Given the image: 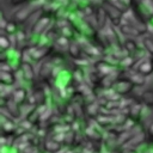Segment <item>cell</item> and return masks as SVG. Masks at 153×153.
<instances>
[{"label": "cell", "instance_id": "2e32d148", "mask_svg": "<svg viewBox=\"0 0 153 153\" xmlns=\"http://www.w3.org/2000/svg\"><path fill=\"white\" fill-rule=\"evenodd\" d=\"M123 48H124L129 54H131V53H136V51L139 50L136 42H135L131 37H129L128 39H126V41L123 42Z\"/></svg>", "mask_w": 153, "mask_h": 153}, {"label": "cell", "instance_id": "d6986e66", "mask_svg": "<svg viewBox=\"0 0 153 153\" xmlns=\"http://www.w3.org/2000/svg\"><path fill=\"white\" fill-rule=\"evenodd\" d=\"M17 24H18V23H17L16 20H8L7 24H6V26H5V29H4V31H5L7 35H10V36H14V35L18 32Z\"/></svg>", "mask_w": 153, "mask_h": 153}, {"label": "cell", "instance_id": "603a6c76", "mask_svg": "<svg viewBox=\"0 0 153 153\" xmlns=\"http://www.w3.org/2000/svg\"><path fill=\"white\" fill-rule=\"evenodd\" d=\"M14 129H16V126H14L13 121L7 120V121H5V122L2 123V130H4V133L12 134V133L14 131Z\"/></svg>", "mask_w": 153, "mask_h": 153}, {"label": "cell", "instance_id": "7a4b0ae2", "mask_svg": "<svg viewBox=\"0 0 153 153\" xmlns=\"http://www.w3.org/2000/svg\"><path fill=\"white\" fill-rule=\"evenodd\" d=\"M135 85L133 84V81L129 78H117L114 80V84L111 86V88L117 93V94H127L129 93L133 87Z\"/></svg>", "mask_w": 153, "mask_h": 153}, {"label": "cell", "instance_id": "ffe728a7", "mask_svg": "<svg viewBox=\"0 0 153 153\" xmlns=\"http://www.w3.org/2000/svg\"><path fill=\"white\" fill-rule=\"evenodd\" d=\"M71 39L69 38H67V37H65V36H60V37H56V39H55V44H56V47L57 48H61V49H68V47H69V42Z\"/></svg>", "mask_w": 153, "mask_h": 153}, {"label": "cell", "instance_id": "4316f807", "mask_svg": "<svg viewBox=\"0 0 153 153\" xmlns=\"http://www.w3.org/2000/svg\"><path fill=\"white\" fill-rule=\"evenodd\" d=\"M152 61H153V60H152Z\"/></svg>", "mask_w": 153, "mask_h": 153}, {"label": "cell", "instance_id": "6da1fadb", "mask_svg": "<svg viewBox=\"0 0 153 153\" xmlns=\"http://www.w3.org/2000/svg\"><path fill=\"white\" fill-rule=\"evenodd\" d=\"M102 6L104 7L108 17H109V20L110 23L116 27V26H120L122 24V19H123V12H121L117 7H115L109 0L106 1H103L102 2Z\"/></svg>", "mask_w": 153, "mask_h": 153}, {"label": "cell", "instance_id": "44dd1931", "mask_svg": "<svg viewBox=\"0 0 153 153\" xmlns=\"http://www.w3.org/2000/svg\"><path fill=\"white\" fill-rule=\"evenodd\" d=\"M45 149L48 152H50V153H55V152H57L60 149V142L56 141L55 139L49 140V141L45 142Z\"/></svg>", "mask_w": 153, "mask_h": 153}, {"label": "cell", "instance_id": "e0dca14e", "mask_svg": "<svg viewBox=\"0 0 153 153\" xmlns=\"http://www.w3.org/2000/svg\"><path fill=\"white\" fill-rule=\"evenodd\" d=\"M129 79L133 81V84L135 86H142L145 84V75L141 74V73H139L137 71H135L134 73H131L129 75Z\"/></svg>", "mask_w": 153, "mask_h": 153}, {"label": "cell", "instance_id": "7402d4cb", "mask_svg": "<svg viewBox=\"0 0 153 153\" xmlns=\"http://www.w3.org/2000/svg\"><path fill=\"white\" fill-rule=\"evenodd\" d=\"M10 37L11 36L7 37L6 35H1L0 36V45H1L4 51H6V50H8L11 48V39H10Z\"/></svg>", "mask_w": 153, "mask_h": 153}, {"label": "cell", "instance_id": "7c38bea8", "mask_svg": "<svg viewBox=\"0 0 153 153\" xmlns=\"http://www.w3.org/2000/svg\"><path fill=\"white\" fill-rule=\"evenodd\" d=\"M27 97V91L24 88V87H19V88H16L12 93V98L13 100L17 103V104H22Z\"/></svg>", "mask_w": 153, "mask_h": 153}, {"label": "cell", "instance_id": "5bb4252c", "mask_svg": "<svg viewBox=\"0 0 153 153\" xmlns=\"http://www.w3.org/2000/svg\"><path fill=\"white\" fill-rule=\"evenodd\" d=\"M141 100L145 106L147 108H153V91L152 90H146L141 94Z\"/></svg>", "mask_w": 153, "mask_h": 153}, {"label": "cell", "instance_id": "4fadbf2b", "mask_svg": "<svg viewBox=\"0 0 153 153\" xmlns=\"http://www.w3.org/2000/svg\"><path fill=\"white\" fill-rule=\"evenodd\" d=\"M31 13H32V11H30L29 7H27V8H23V10H19V11H17V12L14 13L13 19H14L17 23H23V22H25V20L31 16Z\"/></svg>", "mask_w": 153, "mask_h": 153}, {"label": "cell", "instance_id": "d4e9b609", "mask_svg": "<svg viewBox=\"0 0 153 153\" xmlns=\"http://www.w3.org/2000/svg\"><path fill=\"white\" fill-rule=\"evenodd\" d=\"M26 1H29V0H10V4L13 5V6H18V5H22Z\"/></svg>", "mask_w": 153, "mask_h": 153}, {"label": "cell", "instance_id": "ac0fdd59", "mask_svg": "<svg viewBox=\"0 0 153 153\" xmlns=\"http://www.w3.org/2000/svg\"><path fill=\"white\" fill-rule=\"evenodd\" d=\"M142 45L145 50L153 56V37L151 36H142Z\"/></svg>", "mask_w": 153, "mask_h": 153}, {"label": "cell", "instance_id": "3957f363", "mask_svg": "<svg viewBox=\"0 0 153 153\" xmlns=\"http://www.w3.org/2000/svg\"><path fill=\"white\" fill-rule=\"evenodd\" d=\"M50 22H51L50 17H48V16H41V17L33 23V25H32V27H31V33H32V35H36V36L43 35V33L48 30V27H49V25H50Z\"/></svg>", "mask_w": 153, "mask_h": 153}, {"label": "cell", "instance_id": "484cf974", "mask_svg": "<svg viewBox=\"0 0 153 153\" xmlns=\"http://www.w3.org/2000/svg\"><path fill=\"white\" fill-rule=\"evenodd\" d=\"M147 133H148V135H149L151 137H153V122L149 124V127H148V129H147Z\"/></svg>", "mask_w": 153, "mask_h": 153}, {"label": "cell", "instance_id": "8992f818", "mask_svg": "<svg viewBox=\"0 0 153 153\" xmlns=\"http://www.w3.org/2000/svg\"><path fill=\"white\" fill-rule=\"evenodd\" d=\"M94 69L102 75V76H108L114 72V67L105 60H98L94 63Z\"/></svg>", "mask_w": 153, "mask_h": 153}, {"label": "cell", "instance_id": "52a82bcc", "mask_svg": "<svg viewBox=\"0 0 153 153\" xmlns=\"http://www.w3.org/2000/svg\"><path fill=\"white\" fill-rule=\"evenodd\" d=\"M136 71L141 74H143L145 76L149 75L153 72V61L149 59H142L139 65L136 66Z\"/></svg>", "mask_w": 153, "mask_h": 153}, {"label": "cell", "instance_id": "5b68a950", "mask_svg": "<svg viewBox=\"0 0 153 153\" xmlns=\"http://www.w3.org/2000/svg\"><path fill=\"white\" fill-rule=\"evenodd\" d=\"M51 51V47H42V45H36L29 49V56L36 61H39L42 59H44L45 56H48Z\"/></svg>", "mask_w": 153, "mask_h": 153}, {"label": "cell", "instance_id": "8fae6325", "mask_svg": "<svg viewBox=\"0 0 153 153\" xmlns=\"http://www.w3.org/2000/svg\"><path fill=\"white\" fill-rule=\"evenodd\" d=\"M115 7H117L121 12H127L128 10L131 8V5H133V1L134 0H109Z\"/></svg>", "mask_w": 153, "mask_h": 153}, {"label": "cell", "instance_id": "30bf717a", "mask_svg": "<svg viewBox=\"0 0 153 153\" xmlns=\"http://www.w3.org/2000/svg\"><path fill=\"white\" fill-rule=\"evenodd\" d=\"M0 80L2 85L12 86L16 82V75L12 73V71H1L0 72Z\"/></svg>", "mask_w": 153, "mask_h": 153}, {"label": "cell", "instance_id": "9c48e42d", "mask_svg": "<svg viewBox=\"0 0 153 153\" xmlns=\"http://www.w3.org/2000/svg\"><path fill=\"white\" fill-rule=\"evenodd\" d=\"M68 54L71 57H73L74 60H78L81 57V53H82V47L79 42H71L69 47H68Z\"/></svg>", "mask_w": 153, "mask_h": 153}, {"label": "cell", "instance_id": "277c9868", "mask_svg": "<svg viewBox=\"0 0 153 153\" xmlns=\"http://www.w3.org/2000/svg\"><path fill=\"white\" fill-rule=\"evenodd\" d=\"M94 19H96V25H97L98 30H104L108 26L109 17H108V14H106V12H105V10H104V7L102 5L96 7Z\"/></svg>", "mask_w": 153, "mask_h": 153}, {"label": "cell", "instance_id": "9a60e30c", "mask_svg": "<svg viewBox=\"0 0 153 153\" xmlns=\"http://www.w3.org/2000/svg\"><path fill=\"white\" fill-rule=\"evenodd\" d=\"M140 6H141L142 13L145 12L148 16V18L153 16V0H140Z\"/></svg>", "mask_w": 153, "mask_h": 153}, {"label": "cell", "instance_id": "ba28073f", "mask_svg": "<svg viewBox=\"0 0 153 153\" xmlns=\"http://www.w3.org/2000/svg\"><path fill=\"white\" fill-rule=\"evenodd\" d=\"M20 71L23 73V76L26 79V80H32L35 78V69L32 67V65L27 61H23L22 65H20Z\"/></svg>", "mask_w": 153, "mask_h": 153}, {"label": "cell", "instance_id": "cb8c5ba5", "mask_svg": "<svg viewBox=\"0 0 153 153\" xmlns=\"http://www.w3.org/2000/svg\"><path fill=\"white\" fill-rule=\"evenodd\" d=\"M0 22H1V30H4V29H5V26H6V24H7V22H8V20H6V19H5L4 12H1V13H0Z\"/></svg>", "mask_w": 153, "mask_h": 153}]
</instances>
